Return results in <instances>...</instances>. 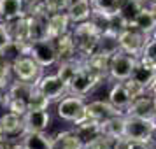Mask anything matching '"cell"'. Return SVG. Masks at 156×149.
<instances>
[{"label": "cell", "mask_w": 156, "mask_h": 149, "mask_svg": "<svg viewBox=\"0 0 156 149\" xmlns=\"http://www.w3.org/2000/svg\"><path fill=\"white\" fill-rule=\"evenodd\" d=\"M74 42H76V49H77L79 60L91 56L93 53H97V46H98L102 30L91 21L86 20L83 23H76V27L70 30Z\"/></svg>", "instance_id": "1"}, {"label": "cell", "mask_w": 156, "mask_h": 149, "mask_svg": "<svg viewBox=\"0 0 156 149\" xmlns=\"http://www.w3.org/2000/svg\"><path fill=\"white\" fill-rule=\"evenodd\" d=\"M156 135V123L154 119H146L132 114H125V137L130 140L140 142H153Z\"/></svg>", "instance_id": "2"}, {"label": "cell", "mask_w": 156, "mask_h": 149, "mask_svg": "<svg viewBox=\"0 0 156 149\" xmlns=\"http://www.w3.org/2000/svg\"><path fill=\"white\" fill-rule=\"evenodd\" d=\"M102 79L84 65V62H81V65L77 67V70L72 74V77L67 83L69 93L70 95H77V97H86L88 93L91 91L95 86L98 84Z\"/></svg>", "instance_id": "3"}, {"label": "cell", "mask_w": 156, "mask_h": 149, "mask_svg": "<svg viewBox=\"0 0 156 149\" xmlns=\"http://www.w3.org/2000/svg\"><path fill=\"white\" fill-rule=\"evenodd\" d=\"M147 39H149L147 34H144L142 30L135 28L132 25H126V27L118 34L119 49L128 53V55H132V56H135V58L140 56V53H142V49H144L146 42H147Z\"/></svg>", "instance_id": "4"}, {"label": "cell", "mask_w": 156, "mask_h": 149, "mask_svg": "<svg viewBox=\"0 0 156 149\" xmlns=\"http://www.w3.org/2000/svg\"><path fill=\"white\" fill-rule=\"evenodd\" d=\"M56 112L63 121L77 123L86 118V102L77 95H65L63 98L58 100Z\"/></svg>", "instance_id": "5"}, {"label": "cell", "mask_w": 156, "mask_h": 149, "mask_svg": "<svg viewBox=\"0 0 156 149\" xmlns=\"http://www.w3.org/2000/svg\"><path fill=\"white\" fill-rule=\"evenodd\" d=\"M11 70H12V76L16 79L27 81V83H32V84H35L37 81L42 77V67L27 53L18 56L11 63Z\"/></svg>", "instance_id": "6"}, {"label": "cell", "mask_w": 156, "mask_h": 149, "mask_svg": "<svg viewBox=\"0 0 156 149\" xmlns=\"http://www.w3.org/2000/svg\"><path fill=\"white\" fill-rule=\"evenodd\" d=\"M137 60L139 58L132 56V55H128L125 51H116L111 60H109V76L111 79L114 81H118V83H123V81H126L130 76H132V72H133V67L137 63Z\"/></svg>", "instance_id": "7"}, {"label": "cell", "mask_w": 156, "mask_h": 149, "mask_svg": "<svg viewBox=\"0 0 156 149\" xmlns=\"http://www.w3.org/2000/svg\"><path fill=\"white\" fill-rule=\"evenodd\" d=\"M27 55L35 60L41 67H53L55 63H58L56 49L51 39H41V41H34L28 44L27 48Z\"/></svg>", "instance_id": "8"}, {"label": "cell", "mask_w": 156, "mask_h": 149, "mask_svg": "<svg viewBox=\"0 0 156 149\" xmlns=\"http://www.w3.org/2000/svg\"><path fill=\"white\" fill-rule=\"evenodd\" d=\"M37 88L48 97L49 100H60L63 98L65 95L69 93V88H67V83L60 77L58 74H49V76H42L35 83Z\"/></svg>", "instance_id": "9"}, {"label": "cell", "mask_w": 156, "mask_h": 149, "mask_svg": "<svg viewBox=\"0 0 156 149\" xmlns=\"http://www.w3.org/2000/svg\"><path fill=\"white\" fill-rule=\"evenodd\" d=\"M76 128H74V132L77 135L81 142L86 146H90L91 142H95L97 139L102 137V126H100V121L97 119H91V118H84V119L77 121V123H74Z\"/></svg>", "instance_id": "10"}, {"label": "cell", "mask_w": 156, "mask_h": 149, "mask_svg": "<svg viewBox=\"0 0 156 149\" xmlns=\"http://www.w3.org/2000/svg\"><path fill=\"white\" fill-rule=\"evenodd\" d=\"M25 133L27 132H46L51 123V116L48 109H28L23 116Z\"/></svg>", "instance_id": "11"}, {"label": "cell", "mask_w": 156, "mask_h": 149, "mask_svg": "<svg viewBox=\"0 0 156 149\" xmlns=\"http://www.w3.org/2000/svg\"><path fill=\"white\" fill-rule=\"evenodd\" d=\"M125 114H132V116L146 118V119H154V116H156V102H154V98H153V95L144 93V95H140V97L133 98Z\"/></svg>", "instance_id": "12"}, {"label": "cell", "mask_w": 156, "mask_h": 149, "mask_svg": "<svg viewBox=\"0 0 156 149\" xmlns=\"http://www.w3.org/2000/svg\"><path fill=\"white\" fill-rule=\"evenodd\" d=\"M119 114H125V112H121L119 109H116L111 102H105V100H95V102L86 104V118L97 119L100 123L109 119V118L119 116Z\"/></svg>", "instance_id": "13"}, {"label": "cell", "mask_w": 156, "mask_h": 149, "mask_svg": "<svg viewBox=\"0 0 156 149\" xmlns=\"http://www.w3.org/2000/svg\"><path fill=\"white\" fill-rule=\"evenodd\" d=\"M70 30V18L67 16L65 11H58L48 16L46 20V32H48V39H56V37L63 35Z\"/></svg>", "instance_id": "14"}, {"label": "cell", "mask_w": 156, "mask_h": 149, "mask_svg": "<svg viewBox=\"0 0 156 149\" xmlns=\"http://www.w3.org/2000/svg\"><path fill=\"white\" fill-rule=\"evenodd\" d=\"M55 49H56V56H58V63L60 62H70V60H77V49H76V42L72 32L69 30L67 34L53 39Z\"/></svg>", "instance_id": "15"}, {"label": "cell", "mask_w": 156, "mask_h": 149, "mask_svg": "<svg viewBox=\"0 0 156 149\" xmlns=\"http://www.w3.org/2000/svg\"><path fill=\"white\" fill-rule=\"evenodd\" d=\"M128 79H132L135 84H139L144 91H151L153 84L156 83V72L153 67L142 63L140 60H137V63L133 67V72Z\"/></svg>", "instance_id": "16"}, {"label": "cell", "mask_w": 156, "mask_h": 149, "mask_svg": "<svg viewBox=\"0 0 156 149\" xmlns=\"http://www.w3.org/2000/svg\"><path fill=\"white\" fill-rule=\"evenodd\" d=\"M65 12L70 18V23H83L93 14L91 0H69Z\"/></svg>", "instance_id": "17"}, {"label": "cell", "mask_w": 156, "mask_h": 149, "mask_svg": "<svg viewBox=\"0 0 156 149\" xmlns=\"http://www.w3.org/2000/svg\"><path fill=\"white\" fill-rule=\"evenodd\" d=\"M0 128L4 137H16V135L25 133V123H23V116H18L14 112H4L0 116Z\"/></svg>", "instance_id": "18"}, {"label": "cell", "mask_w": 156, "mask_h": 149, "mask_svg": "<svg viewBox=\"0 0 156 149\" xmlns=\"http://www.w3.org/2000/svg\"><path fill=\"white\" fill-rule=\"evenodd\" d=\"M7 28H9V34H11L12 42L28 48L30 37H28V18H27V14L21 16V18H18V20H14V21H9Z\"/></svg>", "instance_id": "19"}, {"label": "cell", "mask_w": 156, "mask_h": 149, "mask_svg": "<svg viewBox=\"0 0 156 149\" xmlns=\"http://www.w3.org/2000/svg\"><path fill=\"white\" fill-rule=\"evenodd\" d=\"M25 5L27 0H0V20L9 23L25 16Z\"/></svg>", "instance_id": "20"}, {"label": "cell", "mask_w": 156, "mask_h": 149, "mask_svg": "<svg viewBox=\"0 0 156 149\" xmlns=\"http://www.w3.org/2000/svg\"><path fill=\"white\" fill-rule=\"evenodd\" d=\"M132 100H133V97L130 95V91H128V88L125 86V83L114 84L111 88V91H109V102L116 109H119L121 112H126V109L130 107Z\"/></svg>", "instance_id": "21"}, {"label": "cell", "mask_w": 156, "mask_h": 149, "mask_svg": "<svg viewBox=\"0 0 156 149\" xmlns=\"http://www.w3.org/2000/svg\"><path fill=\"white\" fill-rule=\"evenodd\" d=\"M51 144L53 149H84V144L81 142L74 130L60 132L55 137H51Z\"/></svg>", "instance_id": "22"}, {"label": "cell", "mask_w": 156, "mask_h": 149, "mask_svg": "<svg viewBox=\"0 0 156 149\" xmlns=\"http://www.w3.org/2000/svg\"><path fill=\"white\" fill-rule=\"evenodd\" d=\"M100 126H102V133L107 139H123L125 137V114L102 121Z\"/></svg>", "instance_id": "23"}, {"label": "cell", "mask_w": 156, "mask_h": 149, "mask_svg": "<svg viewBox=\"0 0 156 149\" xmlns=\"http://www.w3.org/2000/svg\"><path fill=\"white\" fill-rule=\"evenodd\" d=\"M130 25H132V27H135V28L142 30L144 34L151 35V34L154 32V28H156V20H154V14H153V9L147 7V5H144V7L139 11V14L135 16V20L130 23Z\"/></svg>", "instance_id": "24"}, {"label": "cell", "mask_w": 156, "mask_h": 149, "mask_svg": "<svg viewBox=\"0 0 156 149\" xmlns=\"http://www.w3.org/2000/svg\"><path fill=\"white\" fill-rule=\"evenodd\" d=\"M21 144L25 149H53L51 137L44 135V132H27L23 133Z\"/></svg>", "instance_id": "25"}, {"label": "cell", "mask_w": 156, "mask_h": 149, "mask_svg": "<svg viewBox=\"0 0 156 149\" xmlns=\"http://www.w3.org/2000/svg\"><path fill=\"white\" fill-rule=\"evenodd\" d=\"M144 5H146L144 0H121L119 2V9H118V14L126 21V25H130Z\"/></svg>", "instance_id": "26"}, {"label": "cell", "mask_w": 156, "mask_h": 149, "mask_svg": "<svg viewBox=\"0 0 156 149\" xmlns=\"http://www.w3.org/2000/svg\"><path fill=\"white\" fill-rule=\"evenodd\" d=\"M116 51H119V42H118V34L116 32H102L97 46V53L112 56Z\"/></svg>", "instance_id": "27"}, {"label": "cell", "mask_w": 156, "mask_h": 149, "mask_svg": "<svg viewBox=\"0 0 156 149\" xmlns=\"http://www.w3.org/2000/svg\"><path fill=\"white\" fill-rule=\"evenodd\" d=\"M119 2L121 0H91L93 12H97V14H104V16L118 14Z\"/></svg>", "instance_id": "28"}, {"label": "cell", "mask_w": 156, "mask_h": 149, "mask_svg": "<svg viewBox=\"0 0 156 149\" xmlns=\"http://www.w3.org/2000/svg\"><path fill=\"white\" fill-rule=\"evenodd\" d=\"M139 60H140L142 63L153 67V69L156 67V37L149 35L147 42H146V46H144V49H142Z\"/></svg>", "instance_id": "29"}, {"label": "cell", "mask_w": 156, "mask_h": 149, "mask_svg": "<svg viewBox=\"0 0 156 149\" xmlns=\"http://www.w3.org/2000/svg\"><path fill=\"white\" fill-rule=\"evenodd\" d=\"M49 102H51V100L48 98V97L39 90V88H37V84H34L32 93H30L28 100H27L28 109H48V107H49Z\"/></svg>", "instance_id": "30"}, {"label": "cell", "mask_w": 156, "mask_h": 149, "mask_svg": "<svg viewBox=\"0 0 156 149\" xmlns=\"http://www.w3.org/2000/svg\"><path fill=\"white\" fill-rule=\"evenodd\" d=\"M11 76H12L11 63L5 62L4 58L0 56V90H2V91H5L9 88V84L12 83V81H11Z\"/></svg>", "instance_id": "31"}, {"label": "cell", "mask_w": 156, "mask_h": 149, "mask_svg": "<svg viewBox=\"0 0 156 149\" xmlns=\"http://www.w3.org/2000/svg\"><path fill=\"white\" fill-rule=\"evenodd\" d=\"M7 111L18 114V116H25L28 111V104L20 98H7Z\"/></svg>", "instance_id": "32"}, {"label": "cell", "mask_w": 156, "mask_h": 149, "mask_svg": "<svg viewBox=\"0 0 156 149\" xmlns=\"http://www.w3.org/2000/svg\"><path fill=\"white\" fill-rule=\"evenodd\" d=\"M11 41H12V39H11V34H9L7 23H0V51L4 49Z\"/></svg>", "instance_id": "33"}, {"label": "cell", "mask_w": 156, "mask_h": 149, "mask_svg": "<svg viewBox=\"0 0 156 149\" xmlns=\"http://www.w3.org/2000/svg\"><path fill=\"white\" fill-rule=\"evenodd\" d=\"M11 146H12V144L9 142L7 137H2V139H0V149H11Z\"/></svg>", "instance_id": "34"}, {"label": "cell", "mask_w": 156, "mask_h": 149, "mask_svg": "<svg viewBox=\"0 0 156 149\" xmlns=\"http://www.w3.org/2000/svg\"><path fill=\"white\" fill-rule=\"evenodd\" d=\"M11 149H25V146L20 142V144H12V146H11Z\"/></svg>", "instance_id": "35"}, {"label": "cell", "mask_w": 156, "mask_h": 149, "mask_svg": "<svg viewBox=\"0 0 156 149\" xmlns=\"http://www.w3.org/2000/svg\"><path fill=\"white\" fill-rule=\"evenodd\" d=\"M151 95H153V98H154V102H156V83L153 84V88H151Z\"/></svg>", "instance_id": "36"}, {"label": "cell", "mask_w": 156, "mask_h": 149, "mask_svg": "<svg viewBox=\"0 0 156 149\" xmlns=\"http://www.w3.org/2000/svg\"><path fill=\"white\" fill-rule=\"evenodd\" d=\"M151 9H153V14H154V20H156V4L154 5H151Z\"/></svg>", "instance_id": "37"}, {"label": "cell", "mask_w": 156, "mask_h": 149, "mask_svg": "<svg viewBox=\"0 0 156 149\" xmlns=\"http://www.w3.org/2000/svg\"><path fill=\"white\" fill-rule=\"evenodd\" d=\"M144 2H146V0H144ZM147 2L151 4V5H154V4H156V0H147Z\"/></svg>", "instance_id": "38"}, {"label": "cell", "mask_w": 156, "mask_h": 149, "mask_svg": "<svg viewBox=\"0 0 156 149\" xmlns=\"http://www.w3.org/2000/svg\"><path fill=\"white\" fill-rule=\"evenodd\" d=\"M27 2H41V0H27Z\"/></svg>", "instance_id": "39"}, {"label": "cell", "mask_w": 156, "mask_h": 149, "mask_svg": "<svg viewBox=\"0 0 156 149\" xmlns=\"http://www.w3.org/2000/svg\"><path fill=\"white\" fill-rule=\"evenodd\" d=\"M154 123H156V116H154Z\"/></svg>", "instance_id": "40"}, {"label": "cell", "mask_w": 156, "mask_h": 149, "mask_svg": "<svg viewBox=\"0 0 156 149\" xmlns=\"http://www.w3.org/2000/svg\"><path fill=\"white\" fill-rule=\"evenodd\" d=\"M65 2H67V4H69V0H65Z\"/></svg>", "instance_id": "41"}, {"label": "cell", "mask_w": 156, "mask_h": 149, "mask_svg": "<svg viewBox=\"0 0 156 149\" xmlns=\"http://www.w3.org/2000/svg\"><path fill=\"white\" fill-rule=\"evenodd\" d=\"M154 72H156V67H154Z\"/></svg>", "instance_id": "42"}, {"label": "cell", "mask_w": 156, "mask_h": 149, "mask_svg": "<svg viewBox=\"0 0 156 149\" xmlns=\"http://www.w3.org/2000/svg\"><path fill=\"white\" fill-rule=\"evenodd\" d=\"M154 147H156V144H154Z\"/></svg>", "instance_id": "43"}]
</instances>
